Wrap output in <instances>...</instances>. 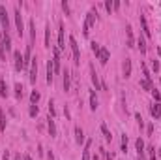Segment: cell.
Listing matches in <instances>:
<instances>
[{"label":"cell","instance_id":"obj_1","mask_svg":"<svg viewBox=\"0 0 161 160\" xmlns=\"http://www.w3.org/2000/svg\"><path fill=\"white\" fill-rule=\"evenodd\" d=\"M13 17H15L17 34H19V36L23 38V34H24V25H23V15H21V10H19V8H15V13H13Z\"/></svg>","mask_w":161,"mask_h":160},{"label":"cell","instance_id":"obj_2","mask_svg":"<svg viewBox=\"0 0 161 160\" xmlns=\"http://www.w3.org/2000/svg\"><path fill=\"white\" fill-rule=\"evenodd\" d=\"M69 47H71V51H73V62L79 64V62H81V51H79L77 40H75L73 36H69Z\"/></svg>","mask_w":161,"mask_h":160},{"label":"cell","instance_id":"obj_3","mask_svg":"<svg viewBox=\"0 0 161 160\" xmlns=\"http://www.w3.org/2000/svg\"><path fill=\"white\" fill-rule=\"evenodd\" d=\"M0 25H2V30H6V34H8V30H9V19H8L6 6H0Z\"/></svg>","mask_w":161,"mask_h":160},{"label":"cell","instance_id":"obj_4","mask_svg":"<svg viewBox=\"0 0 161 160\" xmlns=\"http://www.w3.org/2000/svg\"><path fill=\"white\" fill-rule=\"evenodd\" d=\"M13 60H15V70H17V72L24 70V59H23V55H21V51L13 53Z\"/></svg>","mask_w":161,"mask_h":160},{"label":"cell","instance_id":"obj_5","mask_svg":"<svg viewBox=\"0 0 161 160\" xmlns=\"http://www.w3.org/2000/svg\"><path fill=\"white\" fill-rule=\"evenodd\" d=\"M36 79H38V60L34 57L30 62V83H36Z\"/></svg>","mask_w":161,"mask_h":160},{"label":"cell","instance_id":"obj_6","mask_svg":"<svg viewBox=\"0 0 161 160\" xmlns=\"http://www.w3.org/2000/svg\"><path fill=\"white\" fill-rule=\"evenodd\" d=\"M109 57H110V53H109V49H107V47H101V49H99L98 59H99V62H101V64H107V62H109Z\"/></svg>","mask_w":161,"mask_h":160},{"label":"cell","instance_id":"obj_7","mask_svg":"<svg viewBox=\"0 0 161 160\" xmlns=\"http://www.w3.org/2000/svg\"><path fill=\"white\" fill-rule=\"evenodd\" d=\"M62 81H64V91H69L71 89V76H69V70H64V77H62Z\"/></svg>","mask_w":161,"mask_h":160},{"label":"cell","instance_id":"obj_8","mask_svg":"<svg viewBox=\"0 0 161 160\" xmlns=\"http://www.w3.org/2000/svg\"><path fill=\"white\" fill-rule=\"evenodd\" d=\"M150 115H152L154 119H161V104L159 102H156V104L150 108Z\"/></svg>","mask_w":161,"mask_h":160},{"label":"cell","instance_id":"obj_9","mask_svg":"<svg viewBox=\"0 0 161 160\" xmlns=\"http://www.w3.org/2000/svg\"><path fill=\"white\" fill-rule=\"evenodd\" d=\"M135 147H137L139 158H141V160H144V141H142V138H139V140L135 141Z\"/></svg>","mask_w":161,"mask_h":160},{"label":"cell","instance_id":"obj_10","mask_svg":"<svg viewBox=\"0 0 161 160\" xmlns=\"http://www.w3.org/2000/svg\"><path fill=\"white\" fill-rule=\"evenodd\" d=\"M66 47V44H64V23L60 21L58 25V49H64Z\"/></svg>","mask_w":161,"mask_h":160},{"label":"cell","instance_id":"obj_11","mask_svg":"<svg viewBox=\"0 0 161 160\" xmlns=\"http://www.w3.org/2000/svg\"><path fill=\"white\" fill-rule=\"evenodd\" d=\"M90 76H92V83H94L96 91H99V89H101V83H99V76H98V74H96L94 66H90Z\"/></svg>","mask_w":161,"mask_h":160},{"label":"cell","instance_id":"obj_12","mask_svg":"<svg viewBox=\"0 0 161 160\" xmlns=\"http://www.w3.org/2000/svg\"><path fill=\"white\" fill-rule=\"evenodd\" d=\"M53 79H55V70H53V60L49 59V60H47V83L51 85Z\"/></svg>","mask_w":161,"mask_h":160},{"label":"cell","instance_id":"obj_13","mask_svg":"<svg viewBox=\"0 0 161 160\" xmlns=\"http://www.w3.org/2000/svg\"><path fill=\"white\" fill-rule=\"evenodd\" d=\"M75 141H77L79 145L84 143V132H83V128H81V126H75Z\"/></svg>","mask_w":161,"mask_h":160},{"label":"cell","instance_id":"obj_14","mask_svg":"<svg viewBox=\"0 0 161 160\" xmlns=\"http://www.w3.org/2000/svg\"><path fill=\"white\" fill-rule=\"evenodd\" d=\"M47 128H49L51 138H56V124H55V119H53V117H49V119H47Z\"/></svg>","mask_w":161,"mask_h":160},{"label":"cell","instance_id":"obj_15","mask_svg":"<svg viewBox=\"0 0 161 160\" xmlns=\"http://www.w3.org/2000/svg\"><path fill=\"white\" fill-rule=\"evenodd\" d=\"M139 21H141V27H142V32H144V36H146V38H150V27H148V23H146V17H144V15H141V17H139Z\"/></svg>","mask_w":161,"mask_h":160},{"label":"cell","instance_id":"obj_16","mask_svg":"<svg viewBox=\"0 0 161 160\" xmlns=\"http://www.w3.org/2000/svg\"><path fill=\"white\" fill-rule=\"evenodd\" d=\"M98 96H96V91H90V109L92 111H96L98 109Z\"/></svg>","mask_w":161,"mask_h":160},{"label":"cell","instance_id":"obj_17","mask_svg":"<svg viewBox=\"0 0 161 160\" xmlns=\"http://www.w3.org/2000/svg\"><path fill=\"white\" fill-rule=\"evenodd\" d=\"M126 32H127V47H133L135 40H133V30H131V25H126Z\"/></svg>","mask_w":161,"mask_h":160},{"label":"cell","instance_id":"obj_18","mask_svg":"<svg viewBox=\"0 0 161 160\" xmlns=\"http://www.w3.org/2000/svg\"><path fill=\"white\" fill-rule=\"evenodd\" d=\"M84 25H88V28L96 25V13L94 12H88L86 13V21H84Z\"/></svg>","mask_w":161,"mask_h":160},{"label":"cell","instance_id":"obj_19","mask_svg":"<svg viewBox=\"0 0 161 160\" xmlns=\"http://www.w3.org/2000/svg\"><path fill=\"white\" fill-rule=\"evenodd\" d=\"M0 96H2V98H8V85H6L4 77L0 79Z\"/></svg>","mask_w":161,"mask_h":160},{"label":"cell","instance_id":"obj_20","mask_svg":"<svg viewBox=\"0 0 161 160\" xmlns=\"http://www.w3.org/2000/svg\"><path fill=\"white\" fill-rule=\"evenodd\" d=\"M124 76L126 77L131 76V59H126V62H124Z\"/></svg>","mask_w":161,"mask_h":160},{"label":"cell","instance_id":"obj_21","mask_svg":"<svg viewBox=\"0 0 161 160\" xmlns=\"http://www.w3.org/2000/svg\"><path fill=\"white\" fill-rule=\"evenodd\" d=\"M45 47H51V27L49 25L45 28Z\"/></svg>","mask_w":161,"mask_h":160},{"label":"cell","instance_id":"obj_22","mask_svg":"<svg viewBox=\"0 0 161 160\" xmlns=\"http://www.w3.org/2000/svg\"><path fill=\"white\" fill-rule=\"evenodd\" d=\"M90 145H92V141H86V147L83 151V160H90Z\"/></svg>","mask_w":161,"mask_h":160},{"label":"cell","instance_id":"obj_23","mask_svg":"<svg viewBox=\"0 0 161 160\" xmlns=\"http://www.w3.org/2000/svg\"><path fill=\"white\" fill-rule=\"evenodd\" d=\"M101 132H103V136H105V140H107V141H110V140H112V134L109 132L107 124H101Z\"/></svg>","mask_w":161,"mask_h":160},{"label":"cell","instance_id":"obj_24","mask_svg":"<svg viewBox=\"0 0 161 160\" xmlns=\"http://www.w3.org/2000/svg\"><path fill=\"white\" fill-rule=\"evenodd\" d=\"M0 130L6 132V115H4V109H0Z\"/></svg>","mask_w":161,"mask_h":160},{"label":"cell","instance_id":"obj_25","mask_svg":"<svg viewBox=\"0 0 161 160\" xmlns=\"http://www.w3.org/2000/svg\"><path fill=\"white\" fill-rule=\"evenodd\" d=\"M39 98H41V96H39V92H38V91H32V94H30V102H32V104L38 106Z\"/></svg>","mask_w":161,"mask_h":160},{"label":"cell","instance_id":"obj_26","mask_svg":"<svg viewBox=\"0 0 161 160\" xmlns=\"http://www.w3.org/2000/svg\"><path fill=\"white\" fill-rule=\"evenodd\" d=\"M137 44H139V51H141L142 55H144V53H146V40L141 36V38H139V42H137Z\"/></svg>","mask_w":161,"mask_h":160},{"label":"cell","instance_id":"obj_27","mask_svg":"<svg viewBox=\"0 0 161 160\" xmlns=\"http://www.w3.org/2000/svg\"><path fill=\"white\" fill-rule=\"evenodd\" d=\"M15 96H17V100L23 98V85L21 83H15Z\"/></svg>","mask_w":161,"mask_h":160},{"label":"cell","instance_id":"obj_28","mask_svg":"<svg viewBox=\"0 0 161 160\" xmlns=\"http://www.w3.org/2000/svg\"><path fill=\"white\" fill-rule=\"evenodd\" d=\"M141 89H144V91H152V85H150V81H146V79H141Z\"/></svg>","mask_w":161,"mask_h":160},{"label":"cell","instance_id":"obj_29","mask_svg":"<svg viewBox=\"0 0 161 160\" xmlns=\"http://www.w3.org/2000/svg\"><path fill=\"white\" fill-rule=\"evenodd\" d=\"M30 38H32V42L36 40V23H34V19L30 21Z\"/></svg>","mask_w":161,"mask_h":160},{"label":"cell","instance_id":"obj_30","mask_svg":"<svg viewBox=\"0 0 161 160\" xmlns=\"http://www.w3.org/2000/svg\"><path fill=\"white\" fill-rule=\"evenodd\" d=\"M55 115H56V111H55V102H49V117H53L55 119Z\"/></svg>","mask_w":161,"mask_h":160},{"label":"cell","instance_id":"obj_31","mask_svg":"<svg viewBox=\"0 0 161 160\" xmlns=\"http://www.w3.org/2000/svg\"><path fill=\"white\" fill-rule=\"evenodd\" d=\"M122 153H127V136L122 134Z\"/></svg>","mask_w":161,"mask_h":160},{"label":"cell","instance_id":"obj_32","mask_svg":"<svg viewBox=\"0 0 161 160\" xmlns=\"http://www.w3.org/2000/svg\"><path fill=\"white\" fill-rule=\"evenodd\" d=\"M99 49H101V45H99V44H96V42H92V51H94V55H96V57H98Z\"/></svg>","mask_w":161,"mask_h":160},{"label":"cell","instance_id":"obj_33","mask_svg":"<svg viewBox=\"0 0 161 160\" xmlns=\"http://www.w3.org/2000/svg\"><path fill=\"white\" fill-rule=\"evenodd\" d=\"M38 111H39V109H38V106H34V104H32V106H30V111H28V113H30V117H36V115H38Z\"/></svg>","mask_w":161,"mask_h":160},{"label":"cell","instance_id":"obj_34","mask_svg":"<svg viewBox=\"0 0 161 160\" xmlns=\"http://www.w3.org/2000/svg\"><path fill=\"white\" fill-rule=\"evenodd\" d=\"M148 155H150V160H157L156 158V147H148Z\"/></svg>","mask_w":161,"mask_h":160},{"label":"cell","instance_id":"obj_35","mask_svg":"<svg viewBox=\"0 0 161 160\" xmlns=\"http://www.w3.org/2000/svg\"><path fill=\"white\" fill-rule=\"evenodd\" d=\"M135 119L139 121V128L142 130V126H144V123H142V117H141V113H135Z\"/></svg>","mask_w":161,"mask_h":160},{"label":"cell","instance_id":"obj_36","mask_svg":"<svg viewBox=\"0 0 161 160\" xmlns=\"http://www.w3.org/2000/svg\"><path fill=\"white\" fill-rule=\"evenodd\" d=\"M62 10H64V12H66V15H69V4H67L66 0H64V2H62Z\"/></svg>","mask_w":161,"mask_h":160},{"label":"cell","instance_id":"obj_37","mask_svg":"<svg viewBox=\"0 0 161 160\" xmlns=\"http://www.w3.org/2000/svg\"><path fill=\"white\" fill-rule=\"evenodd\" d=\"M152 96H154V100H156V102H159V100H161V94H159L157 91H152Z\"/></svg>","mask_w":161,"mask_h":160},{"label":"cell","instance_id":"obj_38","mask_svg":"<svg viewBox=\"0 0 161 160\" xmlns=\"http://www.w3.org/2000/svg\"><path fill=\"white\" fill-rule=\"evenodd\" d=\"M105 8H107V12H112V0H107V2H105Z\"/></svg>","mask_w":161,"mask_h":160},{"label":"cell","instance_id":"obj_39","mask_svg":"<svg viewBox=\"0 0 161 160\" xmlns=\"http://www.w3.org/2000/svg\"><path fill=\"white\" fill-rule=\"evenodd\" d=\"M152 68H154V72L159 70V62H157V60H152Z\"/></svg>","mask_w":161,"mask_h":160},{"label":"cell","instance_id":"obj_40","mask_svg":"<svg viewBox=\"0 0 161 160\" xmlns=\"http://www.w3.org/2000/svg\"><path fill=\"white\" fill-rule=\"evenodd\" d=\"M4 160H9V151H4Z\"/></svg>","mask_w":161,"mask_h":160},{"label":"cell","instance_id":"obj_41","mask_svg":"<svg viewBox=\"0 0 161 160\" xmlns=\"http://www.w3.org/2000/svg\"><path fill=\"white\" fill-rule=\"evenodd\" d=\"M15 160H23V158H21V155H15Z\"/></svg>","mask_w":161,"mask_h":160},{"label":"cell","instance_id":"obj_42","mask_svg":"<svg viewBox=\"0 0 161 160\" xmlns=\"http://www.w3.org/2000/svg\"><path fill=\"white\" fill-rule=\"evenodd\" d=\"M23 160H32V158H30V156H24V158H23Z\"/></svg>","mask_w":161,"mask_h":160},{"label":"cell","instance_id":"obj_43","mask_svg":"<svg viewBox=\"0 0 161 160\" xmlns=\"http://www.w3.org/2000/svg\"><path fill=\"white\" fill-rule=\"evenodd\" d=\"M92 160H98V156H94V158H92Z\"/></svg>","mask_w":161,"mask_h":160},{"label":"cell","instance_id":"obj_44","mask_svg":"<svg viewBox=\"0 0 161 160\" xmlns=\"http://www.w3.org/2000/svg\"><path fill=\"white\" fill-rule=\"evenodd\" d=\"M159 85H161V79H159Z\"/></svg>","mask_w":161,"mask_h":160}]
</instances>
